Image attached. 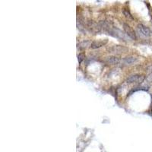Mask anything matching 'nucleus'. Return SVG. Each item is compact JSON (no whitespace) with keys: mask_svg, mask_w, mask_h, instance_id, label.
I'll return each instance as SVG.
<instances>
[{"mask_svg":"<svg viewBox=\"0 0 152 152\" xmlns=\"http://www.w3.org/2000/svg\"><path fill=\"white\" fill-rule=\"evenodd\" d=\"M145 76L144 75H133L129 76L127 79H126V82L129 84L132 83H137L141 84L145 80Z\"/></svg>","mask_w":152,"mask_h":152,"instance_id":"1","label":"nucleus"},{"mask_svg":"<svg viewBox=\"0 0 152 152\" xmlns=\"http://www.w3.org/2000/svg\"><path fill=\"white\" fill-rule=\"evenodd\" d=\"M123 29H124L125 33L127 34L128 37H129L132 40H136V34L134 31V30L131 28L128 24L124 23L123 24Z\"/></svg>","mask_w":152,"mask_h":152,"instance_id":"2","label":"nucleus"},{"mask_svg":"<svg viewBox=\"0 0 152 152\" xmlns=\"http://www.w3.org/2000/svg\"><path fill=\"white\" fill-rule=\"evenodd\" d=\"M137 28H138V32L140 33L141 35H142L144 37H150L151 30H149V28H147L146 26H145L143 25H138Z\"/></svg>","mask_w":152,"mask_h":152,"instance_id":"3","label":"nucleus"},{"mask_svg":"<svg viewBox=\"0 0 152 152\" xmlns=\"http://www.w3.org/2000/svg\"><path fill=\"white\" fill-rule=\"evenodd\" d=\"M108 41L107 39L104 40H100V41H94L93 43H91V49H97L100 48L104 45H106Z\"/></svg>","mask_w":152,"mask_h":152,"instance_id":"4","label":"nucleus"},{"mask_svg":"<svg viewBox=\"0 0 152 152\" xmlns=\"http://www.w3.org/2000/svg\"><path fill=\"white\" fill-rule=\"evenodd\" d=\"M119 62H120V59L118 57L114 56V55L109 56L106 59V62L109 65H117L119 63Z\"/></svg>","mask_w":152,"mask_h":152,"instance_id":"5","label":"nucleus"},{"mask_svg":"<svg viewBox=\"0 0 152 152\" xmlns=\"http://www.w3.org/2000/svg\"><path fill=\"white\" fill-rule=\"evenodd\" d=\"M135 61H136V58L134 57V56H127L123 59V62H124L125 63V64H129V65L134 63Z\"/></svg>","mask_w":152,"mask_h":152,"instance_id":"6","label":"nucleus"},{"mask_svg":"<svg viewBox=\"0 0 152 152\" xmlns=\"http://www.w3.org/2000/svg\"><path fill=\"white\" fill-rule=\"evenodd\" d=\"M123 14H124L125 18H128V19H129V20H133V17H132V15L131 14L130 12H129L128 9H123Z\"/></svg>","mask_w":152,"mask_h":152,"instance_id":"7","label":"nucleus"},{"mask_svg":"<svg viewBox=\"0 0 152 152\" xmlns=\"http://www.w3.org/2000/svg\"><path fill=\"white\" fill-rule=\"evenodd\" d=\"M78 57V62H79V63H81L84 60V54H79Z\"/></svg>","mask_w":152,"mask_h":152,"instance_id":"8","label":"nucleus"},{"mask_svg":"<svg viewBox=\"0 0 152 152\" xmlns=\"http://www.w3.org/2000/svg\"><path fill=\"white\" fill-rule=\"evenodd\" d=\"M148 70H151V71H152V66H149V67L148 68Z\"/></svg>","mask_w":152,"mask_h":152,"instance_id":"9","label":"nucleus"}]
</instances>
